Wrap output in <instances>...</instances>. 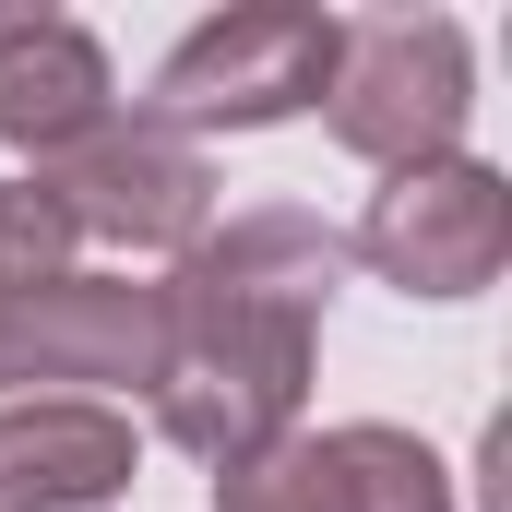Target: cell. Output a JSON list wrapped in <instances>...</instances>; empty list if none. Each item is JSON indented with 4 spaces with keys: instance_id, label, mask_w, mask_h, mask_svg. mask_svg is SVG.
I'll list each match as a JSON object with an SVG mask.
<instances>
[{
    "instance_id": "4",
    "label": "cell",
    "mask_w": 512,
    "mask_h": 512,
    "mask_svg": "<svg viewBox=\"0 0 512 512\" xmlns=\"http://www.w3.org/2000/svg\"><path fill=\"white\" fill-rule=\"evenodd\" d=\"M48 215L72 227V239H108V251H191L203 227H215V167H203V143H179V131H155L143 108L131 120H96L72 155H48Z\"/></svg>"
},
{
    "instance_id": "3",
    "label": "cell",
    "mask_w": 512,
    "mask_h": 512,
    "mask_svg": "<svg viewBox=\"0 0 512 512\" xmlns=\"http://www.w3.org/2000/svg\"><path fill=\"white\" fill-rule=\"evenodd\" d=\"M334 143L370 155V167H429L465 143L477 108V60H465V24L441 12H393V24H346V60H334Z\"/></svg>"
},
{
    "instance_id": "1",
    "label": "cell",
    "mask_w": 512,
    "mask_h": 512,
    "mask_svg": "<svg viewBox=\"0 0 512 512\" xmlns=\"http://www.w3.org/2000/svg\"><path fill=\"white\" fill-rule=\"evenodd\" d=\"M346 286V239L298 203H251L227 227H203L179 274L155 286L167 298V358H155V429L191 453V465H251L298 429V393H310V346H322V310Z\"/></svg>"
},
{
    "instance_id": "7",
    "label": "cell",
    "mask_w": 512,
    "mask_h": 512,
    "mask_svg": "<svg viewBox=\"0 0 512 512\" xmlns=\"http://www.w3.org/2000/svg\"><path fill=\"white\" fill-rule=\"evenodd\" d=\"M167 358V298L131 274H60L0 322V382H143Z\"/></svg>"
},
{
    "instance_id": "9",
    "label": "cell",
    "mask_w": 512,
    "mask_h": 512,
    "mask_svg": "<svg viewBox=\"0 0 512 512\" xmlns=\"http://www.w3.org/2000/svg\"><path fill=\"white\" fill-rule=\"evenodd\" d=\"M108 108V48L72 12H0V143H24L36 167L72 155Z\"/></svg>"
},
{
    "instance_id": "8",
    "label": "cell",
    "mask_w": 512,
    "mask_h": 512,
    "mask_svg": "<svg viewBox=\"0 0 512 512\" xmlns=\"http://www.w3.org/2000/svg\"><path fill=\"white\" fill-rule=\"evenodd\" d=\"M131 489V417L96 393H24L0 405V512H96Z\"/></svg>"
},
{
    "instance_id": "6",
    "label": "cell",
    "mask_w": 512,
    "mask_h": 512,
    "mask_svg": "<svg viewBox=\"0 0 512 512\" xmlns=\"http://www.w3.org/2000/svg\"><path fill=\"white\" fill-rule=\"evenodd\" d=\"M215 512H453V477L417 429L346 417V429H286L274 453L227 465Z\"/></svg>"
},
{
    "instance_id": "2",
    "label": "cell",
    "mask_w": 512,
    "mask_h": 512,
    "mask_svg": "<svg viewBox=\"0 0 512 512\" xmlns=\"http://www.w3.org/2000/svg\"><path fill=\"white\" fill-rule=\"evenodd\" d=\"M334 60H346L334 12H310V0H239V12H215V24H191L167 48L143 120L179 131V143L191 131H274V120H298V108L334 96Z\"/></svg>"
},
{
    "instance_id": "10",
    "label": "cell",
    "mask_w": 512,
    "mask_h": 512,
    "mask_svg": "<svg viewBox=\"0 0 512 512\" xmlns=\"http://www.w3.org/2000/svg\"><path fill=\"white\" fill-rule=\"evenodd\" d=\"M60 274H72V227L48 215L36 179H0V322H12L36 286H60Z\"/></svg>"
},
{
    "instance_id": "5",
    "label": "cell",
    "mask_w": 512,
    "mask_h": 512,
    "mask_svg": "<svg viewBox=\"0 0 512 512\" xmlns=\"http://www.w3.org/2000/svg\"><path fill=\"white\" fill-rule=\"evenodd\" d=\"M358 262L405 286V298H477L501 286L512 262V179L477 155H429V167H393L358 215Z\"/></svg>"
}]
</instances>
